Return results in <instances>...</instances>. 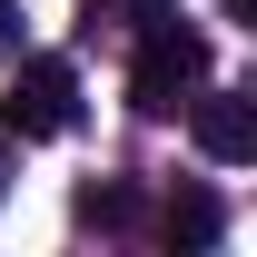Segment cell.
Instances as JSON below:
<instances>
[{
    "mask_svg": "<svg viewBox=\"0 0 257 257\" xmlns=\"http://www.w3.org/2000/svg\"><path fill=\"white\" fill-rule=\"evenodd\" d=\"M208 79V40L178 30V20H149L139 30V60H128V99L149 109V119H178V99Z\"/></svg>",
    "mask_w": 257,
    "mask_h": 257,
    "instance_id": "obj_1",
    "label": "cell"
},
{
    "mask_svg": "<svg viewBox=\"0 0 257 257\" xmlns=\"http://www.w3.org/2000/svg\"><path fill=\"white\" fill-rule=\"evenodd\" d=\"M0 119H10V139H60V128L79 119V79H69V60H20Z\"/></svg>",
    "mask_w": 257,
    "mask_h": 257,
    "instance_id": "obj_2",
    "label": "cell"
},
{
    "mask_svg": "<svg viewBox=\"0 0 257 257\" xmlns=\"http://www.w3.org/2000/svg\"><path fill=\"white\" fill-rule=\"evenodd\" d=\"M178 109H188L198 149H208L218 168H247V159H257V109H247L237 89H208V99H178Z\"/></svg>",
    "mask_w": 257,
    "mask_h": 257,
    "instance_id": "obj_3",
    "label": "cell"
},
{
    "mask_svg": "<svg viewBox=\"0 0 257 257\" xmlns=\"http://www.w3.org/2000/svg\"><path fill=\"white\" fill-rule=\"evenodd\" d=\"M159 237H168V247H208V237H218V198H208V188H178L168 218H159Z\"/></svg>",
    "mask_w": 257,
    "mask_h": 257,
    "instance_id": "obj_4",
    "label": "cell"
},
{
    "mask_svg": "<svg viewBox=\"0 0 257 257\" xmlns=\"http://www.w3.org/2000/svg\"><path fill=\"white\" fill-rule=\"evenodd\" d=\"M89 218H99V227H139V198H128V188H99Z\"/></svg>",
    "mask_w": 257,
    "mask_h": 257,
    "instance_id": "obj_5",
    "label": "cell"
},
{
    "mask_svg": "<svg viewBox=\"0 0 257 257\" xmlns=\"http://www.w3.org/2000/svg\"><path fill=\"white\" fill-rule=\"evenodd\" d=\"M128 10H139V30H149V20H178V10H168V0H128Z\"/></svg>",
    "mask_w": 257,
    "mask_h": 257,
    "instance_id": "obj_6",
    "label": "cell"
},
{
    "mask_svg": "<svg viewBox=\"0 0 257 257\" xmlns=\"http://www.w3.org/2000/svg\"><path fill=\"white\" fill-rule=\"evenodd\" d=\"M0 50H10V0H0Z\"/></svg>",
    "mask_w": 257,
    "mask_h": 257,
    "instance_id": "obj_7",
    "label": "cell"
}]
</instances>
